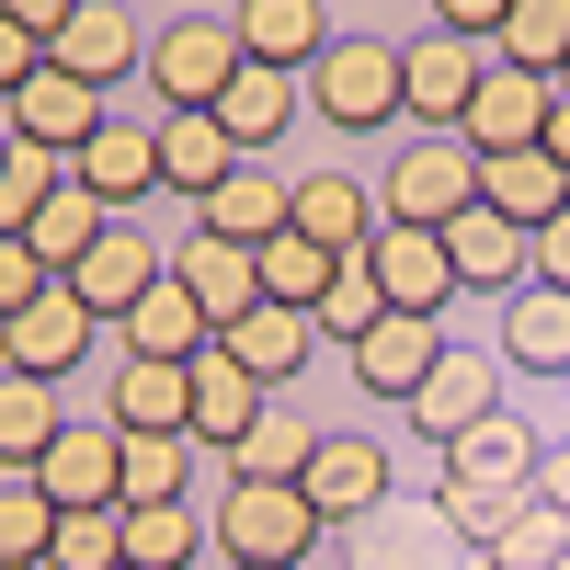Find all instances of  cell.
Segmentation results:
<instances>
[{
  "label": "cell",
  "instance_id": "6da1fadb",
  "mask_svg": "<svg viewBox=\"0 0 570 570\" xmlns=\"http://www.w3.org/2000/svg\"><path fill=\"white\" fill-rule=\"evenodd\" d=\"M320 548V502L297 480H228L217 491V559H263V570H308Z\"/></svg>",
  "mask_w": 570,
  "mask_h": 570
},
{
  "label": "cell",
  "instance_id": "7a4b0ae2",
  "mask_svg": "<svg viewBox=\"0 0 570 570\" xmlns=\"http://www.w3.org/2000/svg\"><path fill=\"white\" fill-rule=\"evenodd\" d=\"M308 115L343 126V137H376L400 115V46L389 35H331L320 69H308Z\"/></svg>",
  "mask_w": 570,
  "mask_h": 570
},
{
  "label": "cell",
  "instance_id": "3957f363",
  "mask_svg": "<svg viewBox=\"0 0 570 570\" xmlns=\"http://www.w3.org/2000/svg\"><path fill=\"white\" fill-rule=\"evenodd\" d=\"M252 58H240V23L228 12H183V23H160L149 35V91L171 115H217V91L240 80Z\"/></svg>",
  "mask_w": 570,
  "mask_h": 570
},
{
  "label": "cell",
  "instance_id": "277c9868",
  "mask_svg": "<svg viewBox=\"0 0 570 570\" xmlns=\"http://www.w3.org/2000/svg\"><path fill=\"white\" fill-rule=\"evenodd\" d=\"M480 206V160H468V137H411V149L389 160V183H376V217L400 228H445Z\"/></svg>",
  "mask_w": 570,
  "mask_h": 570
},
{
  "label": "cell",
  "instance_id": "5b68a950",
  "mask_svg": "<svg viewBox=\"0 0 570 570\" xmlns=\"http://www.w3.org/2000/svg\"><path fill=\"white\" fill-rule=\"evenodd\" d=\"M548 104H559V80H537V69H513V58H491V69H480V91H468V115H456V137H468V160H502V149H537V137H548Z\"/></svg>",
  "mask_w": 570,
  "mask_h": 570
},
{
  "label": "cell",
  "instance_id": "8992f818",
  "mask_svg": "<svg viewBox=\"0 0 570 570\" xmlns=\"http://www.w3.org/2000/svg\"><path fill=\"white\" fill-rule=\"evenodd\" d=\"M480 69H491V46H468V35H411V46H400V115H411L422 137H456Z\"/></svg>",
  "mask_w": 570,
  "mask_h": 570
},
{
  "label": "cell",
  "instance_id": "52a82bcc",
  "mask_svg": "<svg viewBox=\"0 0 570 570\" xmlns=\"http://www.w3.org/2000/svg\"><path fill=\"white\" fill-rule=\"evenodd\" d=\"M160 274H171V252H160L149 228H137V217H115V228H104V240H91V252H80V263H69L58 285H69V297H80L91 320H126V308L149 297Z\"/></svg>",
  "mask_w": 570,
  "mask_h": 570
},
{
  "label": "cell",
  "instance_id": "ba28073f",
  "mask_svg": "<svg viewBox=\"0 0 570 570\" xmlns=\"http://www.w3.org/2000/svg\"><path fill=\"white\" fill-rule=\"evenodd\" d=\"M46 69H69V80H91V91L115 104V80H126V69H149V35H137L126 0H80V12L46 35Z\"/></svg>",
  "mask_w": 570,
  "mask_h": 570
},
{
  "label": "cell",
  "instance_id": "9c48e42d",
  "mask_svg": "<svg viewBox=\"0 0 570 570\" xmlns=\"http://www.w3.org/2000/svg\"><path fill=\"white\" fill-rule=\"evenodd\" d=\"M297 491L320 502V525H376V513H389V445H365V434H320L308 468H297Z\"/></svg>",
  "mask_w": 570,
  "mask_h": 570
},
{
  "label": "cell",
  "instance_id": "30bf717a",
  "mask_svg": "<svg viewBox=\"0 0 570 570\" xmlns=\"http://www.w3.org/2000/svg\"><path fill=\"white\" fill-rule=\"evenodd\" d=\"M365 274H376V297H389V308H422V320H445V297H456L445 228H400V217H376V240H365Z\"/></svg>",
  "mask_w": 570,
  "mask_h": 570
},
{
  "label": "cell",
  "instance_id": "8fae6325",
  "mask_svg": "<svg viewBox=\"0 0 570 570\" xmlns=\"http://www.w3.org/2000/svg\"><path fill=\"white\" fill-rule=\"evenodd\" d=\"M480 411H502V354H456V343H445L434 376L400 400V422H411V434H434V445H456Z\"/></svg>",
  "mask_w": 570,
  "mask_h": 570
},
{
  "label": "cell",
  "instance_id": "7c38bea8",
  "mask_svg": "<svg viewBox=\"0 0 570 570\" xmlns=\"http://www.w3.org/2000/svg\"><path fill=\"white\" fill-rule=\"evenodd\" d=\"M104 115H115V104H104L91 80H69V69H35L12 104H0V126H12V137H35V149H58V160H80Z\"/></svg>",
  "mask_w": 570,
  "mask_h": 570
},
{
  "label": "cell",
  "instance_id": "4fadbf2b",
  "mask_svg": "<svg viewBox=\"0 0 570 570\" xmlns=\"http://www.w3.org/2000/svg\"><path fill=\"white\" fill-rule=\"evenodd\" d=\"M195 228L206 240H240V252H263V240H285V228H297V183H285L274 160H240L217 183V195L195 206Z\"/></svg>",
  "mask_w": 570,
  "mask_h": 570
},
{
  "label": "cell",
  "instance_id": "5bb4252c",
  "mask_svg": "<svg viewBox=\"0 0 570 570\" xmlns=\"http://www.w3.org/2000/svg\"><path fill=\"white\" fill-rule=\"evenodd\" d=\"M69 183H80V195H104V206L126 217L137 195H160V126H137V115H104V126H91V149L69 160Z\"/></svg>",
  "mask_w": 570,
  "mask_h": 570
},
{
  "label": "cell",
  "instance_id": "9a60e30c",
  "mask_svg": "<svg viewBox=\"0 0 570 570\" xmlns=\"http://www.w3.org/2000/svg\"><path fill=\"white\" fill-rule=\"evenodd\" d=\"M91 331H104V320H91L69 285H46V297H35L12 331H0V365H12V376H46V389H58V376L91 354Z\"/></svg>",
  "mask_w": 570,
  "mask_h": 570
},
{
  "label": "cell",
  "instance_id": "2e32d148",
  "mask_svg": "<svg viewBox=\"0 0 570 570\" xmlns=\"http://www.w3.org/2000/svg\"><path fill=\"white\" fill-rule=\"evenodd\" d=\"M171 285L206 308V331H228V320H252V308H263V263H252L240 240H206V228H183V252H171Z\"/></svg>",
  "mask_w": 570,
  "mask_h": 570
},
{
  "label": "cell",
  "instance_id": "e0dca14e",
  "mask_svg": "<svg viewBox=\"0 0 570 570\" xmlns=\"http://www.w3.org/2000/svg\"><path fill=\"white\" fill-rule=\"evenodd\" d=\"M343 354H354V389H376V400H411L422 376H434V354H445V331L422 320V308H389L376 331H354Z\"/></svg>",
  "mask_w": 570,
  "mask_h": 570
},
{
  "label": "cell",
  "instance_id": "ac0fdd59",
  "mask_svg": "<svg viewBox=\"0 0 570 570\" xmlns=\"http://www.w3.org/2000/svg\"><path fill=\"white\" fill-rule=\"evenodd\" d=\"M115 434H195V365L160 354H115Z\"/></svg>",
  "mask_w": 570,
  "mask_h": 570
},
{
  "label": "cell",
  "instance_id": "d6986e66",
  "mask_svg": "<svg viewBox=\"0 0 570 570\" xmlns=\"http://www.w3.org/2000/svg\"><path fill=\"white\" fill-rule=\"evenodd\" d=\"M115 422H58V445H46L35 456V480H46V502H58V513H104L115 502Z\"/></svg>",
  "mask_w": 570,
  "mask_h": 570
},
{
  "label": "cell",
  "instance_id": "ffe728a7",
  "mask_svg": "<svg viewBox=\"0 0 570 570\" xmlns=\"http://www.w3.org/2000/svg\"><path fill=\"white\" fill-rule=\"evenodd\" d=\"M263 400H274V389H263V376L228 354V343H206V354H195V445H206V456L240 445L252 422H263Z\"/></svg>",
  "mask_w": 570,
  "mask_h": 570
},
{
  "label": "cell",
  "instance_id": "44dd1931",
  "mask_svg": "<svg viewBox=\"0 0 570 570\" xmlns=\"http://www.w3.org/2000/svg\"><path fill=\"white\" fill-rule=\"evenodd\" d=\"M445 263H456V285H491V297H513V285L537 274V240H525L513 217L468 206V217H445Z\"/></svg>",
  "mask_w": 570,
  "mask_h": 570
},
{
  "label": "cell",
  "instance_id": "7402d4cb",
  "mask_svg": "<svg viewBox=\"0 0 570 570\" xmlns=\"http://www.w3.org/2000/svg\"><path fill=\"white\" fill-rule=\"evenodd\" d=\"M502 365L513 376H570V297H559V285H513V297H502Z\"/></svg>",
  "mask_w": 570,
  "mask_h": 570
},
{
  "label": "cell",
  "instance_id": "603a6c76",
  "mask_svg": "<svg viewBox=\"0 0 570 570\" xmlns=\"http://www.w3.org/2000/svg\"><path fill=\"white\" fill-rule=\"evenodd\" d=\"M217 343L240 354V365L263 376V389H297V376H308V354H320V320H308V308H274V297H263L252 320H228Z\"/></svg>",
  "mask_w": 570,
  "mask_h": 570
},
{
  "label": "cell",
  "instance_id": "cb8c5ba5",
  "mask_svg": "<svg viewBox=\"0 0 570 570\" xmlns=\"http://www.w3.org/2000/svg\"><path fill=\"white\" fill-rule=\"evenodd\" d=\"M297 240H320V252H365L376 240V183H354V171H297Z\"/></svg>",
  "mask_w": 570,
  "mask_h": 570
},
{
  "label": "cell",
  "instance_id": "d4e9b609",
  "mask_svg": "<svg viewBox=\"0 0 570 570\" xmlns=\"http://www.w3.org/2000/svg\"><path fill=\"white\" fill-rule=\"evenodd\" d=\"M240 58L252 69H320V46H331V12L320 0H240Z\"/></svg>",
  "mask_w": 570,
  "mask_h": 570
},
{
  "label": "cell",
  "instance_id": "484cf974",
  "mask_svg": "<svg viewBox=\"0 0 570 570\" xmlns=\"http://www.w3.org/2000/svg\"><path fill=\"white\" fill-rule=\"evenodd\" d=\"M480 206H491V217H513V228L537 240V228L570 206V171H559L548 149H502V160H480Z\"/></svg>",
  "mask_w": 570,
  "mask_h": 570
},
{
  "label": "cell",
  "instance_id": "4316f807",
  "mask_svg": "<svg viewBox=\"0 0 570 570\" xmlns=\"http://www.w3.org/2000/svg\"><path fill=\"white\" fill-rule=\"evenodd\" d=\"M206 343H217V331H206V308H195V297H183V285H171V274H160V285H149V297H137V308L115 320V354H160V365H195Z\"/></svg>",
  "mask_w": 570,
  "mask_h": 570
},
{
  "label": "cell",
  "instance_id": "83f0119b",
  "mask_svg": "<svg viewBox=\"0 0 570 570\" xmlns=\"http://www.w3.org/2000/svg\"><path fill=\"white\" fill-rule=\"evenodd\" d=\"M217 126H228V149H240V160H263L274 137L297 126V69H240V80L217 91Z\"/></svg>",
  "mask_w": 570,
  "mask_h": 570
},
{
  "label": "cell",
  "instance_id": "f1b7e54d",
  "mask_svg": "<svg viewBox=\"0 0 570 570\" xmlns=\"http://www.w3.org/2000/svg\"><path fill=\"white\" fill-rule=\"evenodd\" d=\"M228 171H240V149H228V126L217 115H160V183H171V195H217V183Z\"/></svg>",
  "mask_w": 570,
  "mask_h": 570
},
{
  "label": "cell",
  "instance_id": "f546056e",
  "mask_svg": "<svg viewBox=\"0 0 570 570\" xmlns=\"http://www.w3.org/2000/svg\"><path fill=\"white\" fill-rule=\"evenodd\" d=\"M195 434H126L115 445V502H195Z\"/></svg>",
  "mask_w": 570,
  "mask_h": 570
},
{
  "label": "cell",
  "instance_id": "4dcf8cb0",
  "mask_svg": "<svg viewBox=\"0 0 570 570\" xmlns=\"http://www.w3.org/2000/svg\"><path fill=\"white\" fill-rule=\"evenodd\" d=\"M525 502H537V480H434V513H445V537H456L468 559H480Z\"/></svg>",
  "mask_w": 570,
  "mask_h": 570
},
{
  "label": "cell",
  "instance_id": "1f68e13d",
  "mask_svg": "<svg viewBox=\"0 0 570 570\" xmlns=\"http://www.w3.org/2000/svg\"><path fill=\"white\" fill-rule=\"evenodd\" d=\"M537 456H548V445H537L513 411H480V422L445 445V480H537Z\"/></svg>",
  "mask_w": 570,
  "mask_h": 570
},
{
  "label": "cell",
  "instance_id": "d6a6232c",
  "mask_svg": "<svg viewBox=\"0 0 570 570\" xmlns=\"http://www.w3.org/2000/svg\"><path fill=\"white\" fill-rule=\"evenodd\" d=\"M104 228H115V206H104V195H80V183H58V195L35 206V228H23V240H35V263H46V274H69L91 240H104Z\"/></svg>",
  "mask_w": 570,
  "mask_h": 570
},
{
  "label": "cell",
  "instance_id": "836d02e7",
  "mask_svg": "<svg viewBox=\"0 0 570 570\" xmlns=\"http://www.w3.org/2000/svg\"><path fill=\"white\" fill-rule=\"evenodd\" d=\"M206 513L195 502H126V570H195Z\"/></svg>",
  "mask_w": 570,
  "mask_h": 570
},
{
  "label": "cell",
  "instance_id": "e575fe53",
  "mask_svg": "<svg viewBox=\"0 0 570 570\" xmlns=\"http://www.w3.org/2000/svg\"><path fill=\"white\" fill-rule=\"evenodd\" d=\"M491 58H513V69L559 80V69H570V0H513V12H502V35H491Z\"/></svg>",
  "mask_w": 570,
  "mask_h": 570
},
{
  "label": "cell",
  "instance_id": "d590c367",
  "mask_svg": "<svg viewBox=\"0 0 570 570\" xmlns=\"http://www.w3.org/2000/svg\"><path fill=\"white\" fill-rule=\"evenodd\" d=\"M46 445H58V389L0 365V468H35Z\"/></svg>",
  "mask_w": 570,
  "mask_h": 570
},
{
  "label": "cell",
  "instance_id": "8d00e7d4",
  "mask_svg": "<svg viewBox=\"0 0 570 570\" xmlns=\"http://www.w3.org/2000/svg\"><path fill=\"white\" fill-rule=\"evenodd\" d=\"M308 422L297 411H285V400H263V422H252V434L240 445H228V480H297V468H308Z\"/></svg>",
  "mask_w": 570,
  "mask_h": 570
},
{
  "label": "cell",
  "instance_id": "74e56055",
  "mask_svg": "<svg viewBox=\"0 0 570 570\" xmlns=\"http://www.w3.org/2000/svg\"><path fill=\"white\" fill-rule=\"evenodd\" d=\"M252 263H263V297H274V308H320V297H331V274H343V252L297 240V228H285V240H263Z\"/></svg>",
  "mask_w": 570,
  "mask_h": 570
},
{
  "label": "cell",
  "instance_id": "f35d334b",
  "mask_svg": "<svg viewBox=\"0 0 570 570\" xmlns=\"http://www.w3.org/2000/svg\"><path fill=\"white\" fill-rule=\"evenodd\" d=\"M58 183H69V160H58V149H35V137H12V149H0V240H23L35 206L58 195Z\"/></svg>",
  "mask_w": 570,
  "mask_h": 570
},
{
  "label": "cell",
  "instance_id": "ab89813d",
  "mask_svg": "<svg viewBox=\"0 0 570 570\" xmlns=\"http://www.w3.org/2000/svg\"><path fill=\"white\" fill-rule=\"evenodd\" d=\"M46 570H126V502H104V513H58Z\"/></svg>",
  "mask_w": 570,
  "mask_h": 570
},
{
  "label": "cell",
  "instance_id": "60d3db41",
  "mask_svg": "<svg viewBox=\"0 0 570 570\" xmlns=\"http://www.w3.org/2000/svg\"><path fill=\"white\" fill-rule=\"evenodd\" d=\"M46 537H58L46 480H35V468H0V559H46Z\"/></svg>",
  "mask_w": 570,
  "mask_h": 570
},
{
  "label": "cell",
  "instance_id": "b9f144b4",
  "mask_svg": "<svg viewBox=\"0 0 570 570\" xmlns=\"http://www.w3.org/2000/svg\"><path fill=\"white\" fill-rule=\"evenodd\" d=\"M559 548H570V513H548V502H525V513H513V525L480 548L491 570H559Z\"/></svg>",
  "mask_w": 570,
  "mask_h": 570
},
{
  "label": "cell",
  "instance_id": "7bdbcfd3",
  "mask_svg": "<svg viewBox=\"0 0 570 570\" xmlns=\"http://www.w3.org/2000/svg\"><path fill=\"white\" fill-rule=\"evenodd\" d=\"M308 320H320V343H354V331H376V320H389V297H376V274H365V252H354L343 274H331V297H320Z\"/></svg>",
  "mask_w": 570,
  "mask_h": 570
},
{
  "label": "cell",
  "instance_id": "ee69618b",
  "mask_svg": "<svg viewBox=\"0 0 570 570\" xmlns=\"http://www.w3.org/2000/svg\"><path fill=\"white\" fill-rule=\"evenodd\" d=\"M46 285H58V274L35 263V240H0V331H12V320H23L35 297H46Z\"/></svg>",
  "mask_w": 570,
  "mask_h": 570
},
{
  "label": "cell",
  "instance_id": "f6af8a7d",
  "mask_svg": "<svg viewBox=\"0 0 570 570\" xmlns=\"http://www.w3.org/2000/svg\"><path fill=\"white\" fill-rule=\"evenodd\" d=\"M502 12H513V0H434V35H468V46H491V35H502Z\"/></svg>",
  "mask_w": 570,
  "mask_h": 570
},
{
  "label": "cell",
  "instance_id": "bcb514c9",
  "mask_svg": "<svg viewBox=\"0 0 570 570\" xmlns=\"http://www.w3.org/2000/svg\"><path fill=\"white\" fill-rule=\"evenodd\" d=\"M35 69H46V46H35L23 23H0V104H12V91H23Z\"/></svg>",
  "mask_w": 570,
  "mask_h": 570
},
{
  "label": "cell",
  "instance_id": "7dc6e473",
  "mask_svg": "<svg viewBox=\"0 0 570 570\" xmlns=\"http://www.w3.org/2000/svg\"><path fill=\"white\" fill-rule=\"evenodd\" d=\"M537 285H559V297H570V206L537 228Z\"/></svg>",
  "mask_w": 570,
  "mask_h": 570
},
{
  "label": "cell",
  "instance_id": "c3c4849f",
  "mask_svg": "<svg viewBox=\"0 0 570 570\" xmlns=\"http://www.w3.org/2000/svg\"><path fill=\"white\" fill-rule=\"evenodd\" d=\"M69 12H80V0H0V23H23V35H35V46H46V35H58V23H69Z\"/></svg>",
  "mask_w": 570,
  "mask_h": 570
},
{
  "label": "cell",
  "instance_id": "681fc988",
  "mask_svg": "<svg viewBox=\"0 0 570 570\" xmlns=\"http://www.w3.org/2000/svg\"><path fill=\"white\" fill-rule=\"evenodd\" d=\"M537 502H548V513H570V445H548V456H537Z\"/></svg>",
  "mask_w": 570,
  "mask_h": 570
},
{
  "label": "cell",
  "instance_id": "f907efd6",
  "mask_svg": "<svg viewBox=\"0 0 570 570\" xmlns=\"http://www.w3.org/2000/svg\"><path fill=\"white\" fill-rule=\"evenodd\" d=\"M537 149H548V160L570 171V91H559V104H548V137H537Z\"/></svg>",
  "mask_w": 570,
  "mask_h": 570
},
{
  "label": "cell",
  "instance_id": "816d5d0a",
  "mask_svg": "<svg viewBox=\"0 0 570 570\" xmlns=\"http://www.w3.org/2000/svg\"><path fill=\"white\" fill-rule=\"evenodd\" d=\"M0 570H46V559H0Z\"/></svg>",
  "mask_w": 570,
  "mask_h": 570
},
{
  "label": "cell",
  "instance_id": "f5cc1de1",
  "mask_svg": "<svg viewBox=\"0 0 570 570\" xmlns=\"http://www.w3.org/2000/svg\"><path fill=\"white\" fill-rule=\"evenodd\" d=\"M456 570H491V559H456Z\"/></svg>",
  "mask_w": 570,
  "mask_h": 570
},
{
  "label": "cell",
  "instance_id": "db71d44e",
  "mask_svg": "<svg viewBox=\"0 0 570 570\" xmlns=\"http://www.w3.org/2000/svg\"><path fill=\"white\" fill-rule=\"evenodd\" d=\"M228 570H263V559H228Z\"/></svg>",
  "mask_w": 570,
  "mask_h": 570
},
{
  "label": "cell",
  "instance_id": "11a10c76",
  "mask_svg": "<svg viewBox=\"0 0 570 570\" xmlns=\"http://www.w3.org/2000/svg\"><path fill=\"white\" fill-rule=\"evenodd\" d=\"M0 149H12V126H0Z\"/></svg>",
  "mask_w": 570,
  "mask_h": 570
},
{
  "label": "cell",
  "instance_id": "9f6ffc18",
  "mask_svg": "<svg viewBox=\"0 0 570 570\" xmlns=\"http://www.w3.org/2000/svg\"><path fill=\"white\" fill-rule=\"evenodd\" d=\"M559 570H570V548H559Z\"/></svg>",
  "mask_w": 570,
  "mask_h": 570
},
{
  "label": "cell",
  "instance_id": "6f0895ef",
  "mask_svg": "<svg viewBox=\"0 0 570 570\" xmlns=\"http://www.w3.org/2000/svg\"><path fill=\"white\" fill-rule=\"evenodd\" d=\"M559 91H570V69H559Z\"/></svg>",
  "mask_w": 570,
  "mask_h": 570
},
{
  "label": "cell",
  "instance_id": "680465c9",
  "mask_svg": "<svg viewBox=\"0 0 570 570\" xmlns=\"http://www.w3.org/2000/svg\"><path fill=\"white\" fill-rule=\"evenodd\" d=\"M559 389H570V376H559Z\"/></svg>",
  "mask_w": 570,
  "mask_h": 570
}]
</instances>
